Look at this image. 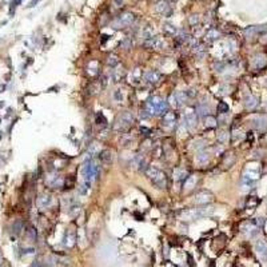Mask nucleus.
<instances>
[{"label": "nucleus", "instance_id": "35", "mask_svg": "<svg viewBox=\"0 0 267 267\" xmlns=\"http://www.w3.org/2000/svg\"><path fill=\"white\" fill-rule=\"evenodd\" d=\"M169 104L172 106V107H175V108L180 107V106H179V102H178L176 92H175V93H171V95H170V98H169Z\"/></svg>", "mask_w": 267, "mask_h": 267}, {"label": "nucleus", "instance_id": "24", "mask_svg": "<svg viewBox=\"0 0 267 267\" xmlns=\"http://www.w3.org/2000/svg\"><path fill=\"white\" fill-rule=\"evenodd\" d=\"M51 202H52V198L49 195H42V196H39V199H38V204L40 207H43V209H46V207L51 206Z\"/></svg>", "mask_w": 267, "mask_h": 267}, {"label": "nucleus", "instance_id": "20", "mask_svg": "<svg viewBox=\"0 0 267 267\" xmlns=\"http://www.w3.org/2000/svg\"><path fill=\"white\" fill-rule=\"evenodd\" d=\"M48 184L53 187V189H59V187L63 186V178L60 175H53L51 176V179L48 180Z\"/></svg>", "mask_w": 267, "mask_h": 267}, {"label": "nucleus", "instance_id": "11", "mask_svg": "<svg viewBox=\"0 0 267 267\" xmlns=\"http://www.w3.org/2000/svg\"><path fill=\"white\" fill-rule=\"evenodd\" d=\"M198 218H200L199 214H198V209H187L184 211H182V219L186 222L195 220Z\"/></svg>", "mask_w": 267, "mask_h": 267}, {"label": "nucleus", "instance_id": "42", "mask_svg": "<svg viewBox=\"0 0 267 267\" xmlns=\"http://www.w3.org/2000/svg\"><path fill=\"white\" fill-rule=\"evenodd\" d=\"M216 139H218L220 143H226V142H227V132L220 131L218 135H216Z\"/></svg>", "mask_w": 267, "mask_h": 267}, {"label": "nucleus", "instance_id": "22", "mask_svg": "<svg viewBox=\"0 0 267 267\" xmlns=\"http://www.w3.org/2000/svg\"><path fill=\"white\" fill-rule=\"evenodd\" d=\"M196 176L195 175H190V176H187V179L184 180V190L186 191H190V190H192L195 187V184H196Z\"/></svg>", "mask_w": 267, "mask_h": 267}, {"label": "nucleus", "instance_id": "26", "mask_svg": "<svg viewBox=\"0 0 267 267\" xmlns=\"http://www.w3.org/2000/svg\"><path fill=\"white\" fill-rule=\"evenodd\" d=\"M195 111L202 116H207L210 112V108H209V106H206V103H199V104L196 106Z\"/></svg>", "mask_w": 267, "mask_h": 267}, {"label": "nucleus", "instance_id": "16", "mask_svg": "<svg viewBox=\"0 0 267 267\" xmlns=\"http://www.w3.org/2000/svg\"><path fill=\"white\" fill-rule=\"evenodd\" d=\"M219 38H220V32H219L216 28H211V29H209V31L206 32V35H204L206 42H209V43L218 40Z\"/></svg>", "mask_w": 267, "mask_h": 267}, {"label": "nucleus", "instance_id": "38", "mask_svg": "<svg viewBox=\"0 0 267 267\" xmlns=\"http://www.w3.org/2000/svg\"><path fill=\"white\" fill-rule=\"evenodd\" d=\"M23 229V223L20 220H18V222H15L13 226H12V231L15 232V234H20V231Z\"/></svg>", "mask_w": 267, "mask_h": 267}, {"label": "nucleus", "instance_id": "46", "mask_svg": "<svg viewBox=\"0 0 267 267\" xmlns=\"http://www.w3.org/2000/svg\"><path fill=\"white\" fill-rule=\"evenodd\" d=\"M28 235H29V238H31L32 240H36V238H38V234H36L35 229H29L28 230Z\"/></svg>", "mask_w": 267, "mask_h": 267}, {"label": "nucleus", "instance_id": "10", "mask_svg": "<svg viewBox=\"0 0 267 267\" xmlns=\"http://www.w3.org/2000/svg\"><path fill=\"white\" fill-rule=\"evenodd\" d=\"M255 251L258 253L259 258L263 260V262H267V243L264 240H258L255 243Z\"/></svg>", "mask_w": 267, "mask_h": 267}, {"label": "nucleus", "instance_id": "8", "mask_svg": "<svg viewBox=\"0 0 267 267\" xmlns=\"http://www.w3.org/2000/svg\"><path fill=\"white\" fill-rule=\"evenodd\" d=\"M144 46L148 47V48L160 49V48H163L166 46V43L160 36H152L150 39H147V40H144Z\"/></svg>", "mask_w": 267, "mask_h": 267}, {"label": "nucleus", "instance_id": "31", "mask_svg": "<svg viewBox=\"0 0 267 267\" xmlns=\"http://www.w3.org/2000/svg\"><path fill=\"white\" fill-rule=\"evenodd\" d=\"M234 160H235L234 154L229 152V154H226L224 159H223V166H224V167H231L232 164H234Z\"/></svg>", "mask_w": 267, "mask_h": 267}, {"label": "nucleus", "instance_id": "12", "mask_svg": "<svg viewBox=\"0 0 267 267\" xmlns=\"http://www.w3.org/2000/svg\"><path fill=\"white\" fill-rule=\"evenodd\" d=\"M156 11L162 13V15H167V16H170L171 15V6H170V3L167 2V0H160L159 3L156 4Z\"/></svg>", "mask_w": 267, "mask_h": 267}, {"label": "nucleus", "instance_id": "32", "mask_svg": "<svg viewBox=\"0 0 267 267\" xmlns=\"http://www.w3.org/2000/svg\"><path fill=\"white\" fill-rule=\"evenodd\" d=\"M123 76H124V70H123V68H116V70H113V72H112L113 82H119Z\"/></svg>", "mask_w": 267, "mask_h": 267}, {"label": "nucleus", "instance_id": "50", "mask_svg": "<svg viewBox=\"0 0 267 267\" xmlns=\"http://www.w3.org/2000/svg\"><path fill=\"white\" fill-rule=\"evenodd\" d=\"M113 4H115L116 7H122L123 6V0H113Z\"/></svg>", "mask_w": 267, "mask_h": 267}, {"label": "nucleus", "instance_id": "28", "mask_svg": "<svg viewBox=\"0 0 267 267\" xmlns=\"http://www.w3.org/2000/svg\"><path fill=\"white\" fill-rule=\"evenodd\" d=\"M172 175H174L175 180H183V179H187V176H189V174L184 170H174Z\"/></svg>", "mask_w": 267, "mask_h": 267}, {"label": "nucleus", "instance_id": "14", "mask_svg": "<svg viewBox=\"0 0 267 267\" xmlns=\"http://www.w3.org/2000/svg\"><path fill=\"white\" fill-rule=\"evenodd\" d=\"M253 126L259 131L267 130V118L266 116H256L253 119Z\"/></svg>", "mask_w": 267, "mask_h": 267}, {"label": "nucleus", "instance_id": "36", "mask_svg": "<svg viewBox=\"0 0 267 267\" xmlns=\"http://www.w3.org/2000/svg\"><path fill=\"white\" fill-rule=\"evenodd\" d=\"M152 33H154V28L152 27H146L144 29H143V32H142V35H143V38H144V40H147V39H150V38H152Z\"/></svg>", "mask_w": 267, "mask_h": 267}, {"label": "nucleus", "instance_id": "23", "mask_svg": "<svg viewBox=\"0 0 267 267\" xmlns=\"http://www.w3.org/2000/svg\"><path fill=\"white\" fill-rule=\"evenodd\" d=\"M256 104H258V99H256L255 96H253V95H249L244 99V106H246V108H249V110L255 108Z\"/></svg>", "mask_w": 267, "mask_h": 267}, {"label": "nucleus", "instance_id": "17", "mask_svg": "<svg viewBox=\"0 0 267 267\" xmlns=\"http://www.w3.org/2000/svg\"><path fill=\"white\" fill-rule=\"evenodd\" d=\"M266 29H267V27H264V26H253V27H249V28L244 29V35L247 38H251V36H254L255 33L266 31Z\"/></svg>", "mask_w": 267, "mask_h": 267}, {"label": "nucleus", "instance_id": "53", "mask_svg": "<svg viewBox=\"0 0 267 267\" xmlns=\"http://www.w3.org/2000/svg\"><path fill=\"white\" fill-rule=\"evenodd\" d=\"M0 263H2V255H0Z\"/></svg>", "mask_w": 267, "mask_h": 267}, {"label": "nucleus", "instance_id": "43", "mask_svg": "<svg viewBox=\"0 0 267 267\" xmlns=\"http://www.w3.org/2000/svg\"><path fill=\"white\" fill-rule=\"evenodd\" d=\"M120 46L124 48V49H130L131 47H132V43H131V40L130 39H124L122 43H120Z\"/></svg>", "mask_w": 267, "mask_h": 267}, {"label": "nucleus", "instance_id": "18", "mask_svg": "<svg viewBox=\"0 0 267 267\" xmlns=\"http://www.w3.org/2000/svg\"><path fill=\"white\" fill-rule=\"evenodd\" d=\"M214 206H209V204H203V207H200V209H198V214L202 218V216H211L214 214Z\"/></svg>", "mask_w": 267, "mask_h": 267}, {"label": "nucleus", "instance_id": "49", "mask_svg": "<svg viewBox=\"0 0 267 267\" xmlns=\"http://www.w3.org/2000/svg\"><path fill=\"white\" fill-rule=\"evenodd\" d=\"M140 132H143V135H150L151 130H148V128H146V127H140Z\"/></svg>", "mask_w": 267, "mask_h": 267}, {"label": "nucleus", "instance_id": "48", "mask_svg": "<svg viewBox=\"0 0 267 267\" xmlns=\"http://www.w3.org/2000/svg\"><path fill=\"white\" fill-rule=\"evenodd\" d=\"M253 199H251L250 202H247V206H256V203H258V199H256L255 196H251Z\"/></svg>", "mask_w": 267, "mask_h": 267}, {"label": "nucleus", "instance_id": "33", "mask_svg": "<svg viewBox=\"0 0 267 267\" xmlns=\"http://www.w3.org/2000/svg\"><path fill=\"white\" fill-rule=\"evenodd\" d=\"M79 212H80V204H78V203H73L70 209H68V214L71 216H76Z\"/></svg>", "mask_w": 267, "mask_h": 267}, {"label": "nucleus", "instance_id": "45", "mask_svg": "<svg viewBox=\"0 0 267 267\" xmlns=\"http://www.w3.org/2000/svg\"><path fill=\"white\" fill-rule=\"evenodd\" d=\"M199 23V16H196V15H192V16L190 18V24L192 27L194 26H196V24Z\"/></svg>", "mask_w": 267, "mask_h": 267}, {"label": "nucleus", "instance_id": "34", "mask_svg": "<svg viewBox=\"0 0 267 267\" xmlns=\"http://www.w3.org/2000/svg\"><path fill=\"white\" fill-rule=\"evenodd\" d=\"M163 28H164V31H166L167 33H170V35H172V36H174V35H178V32H179V31L176 29V27L172 26V24H166V26L163 27Z\"/></svg>", "mask_w": 267, "mask_h": 267}, {"label": "nucleus", "instance_id": "4", "mask_svg": "<svg viewBox=\"0 0 267 267\" xmlns=\"http://www.w3.org/2000/svg\"><path fill=\"white\" fill-rule=\"evenodd\" d=\"M134 22H135V15L132 12H126V13L120 15V16L112 23V27L113 28H127V27H130Z\"/></svg>", "mask_w": 267, "mask_h": 267}, {"label": "nucleus", "instance_id": "47", "mask_svg": "<svg viewBox=\"0 0 267 267\" xmlns=\"http://www.w3.org/2000/svg\"><path fill=\"white\" fill-rule=\"evenodd\" d=\"M113 96H115V99L118 102H120L122 99H123V93H122V91L120 90H116L115 91V93H113Z\"/></svg>", "mask_w": 267, "mask_h": 267}, {"label": "nucleus", "instance_id": "6", "mask_svg": "<svg viewBox=\"0 0 267 267\" xmlns=\"http://www.w3.org/2000/svg\"><path fill=\"white\" fill-rule=\"evenodd\" d=\"M184 126L189 130H194L196 127V115L192 108H187L184 112Z\"/></svg>", "mask_w": 267, "mask_h": 267}, {"label": "nucleus", "instance_id": "2", "mask_svg": "<svg viewBox=\"0 0 267 267\" xmlns=\"http://www.w3.org/2000/svg\"><path fill=\"white\" fill-rule=\"evenodd\" d=\"M132 123H134L132 113L130 111H126V112H123L122 115L118 116V119L115 120V124H113V131L120 132V134L127 132L131 128Z\"/></svg>", "mask_w": 267, "mask_h": 267}, {"label": "nucleus", "instance_id": "30", "mask_svg": "<svg viewBox=\"0 0 267 267\" xmlns=\"http://www.w3.org/2000/svg\"><path fill=\"white\" fill-rule=\"evenodd\" d=\"M167 110H169V103L166 100H162L159 107H158V110H156V115H164L167 112Z\"/></svg>", "mask_w": 267, "mask_h": 267}, {"label": "nucleus", "instance_id": "25", "mask_svg": "<svg viewBox=\"0 0 267 267\" xmlns=\"http://www.w3.org/2000/svg\"><path fill=\"white\" fill-rule=\"evenodd\" d=\"M99 158H100V160L103 163H106V164H110L111 160H112V152L110 150H103L100 152V155H99Z\"/></svg>", "mask_w": 267, "mask_h": 267}, {"label": "nucleus", "instance_id": "41", "mask_svg": "<svg viewBox=\"0 0 267 267\" xmlns=\"http://www.w3.org/2000/svg\"><path fill=\"white\" fill-rule=\"evenodd\" d=\"M96 123H98V124H100V126H106L107 120H106V118L103 116L102 112H99L98 115H96Z\"/></svg>", "mask_w": 267, "mask_h": 267}, {"label": "nucleus", "instance_id": "27", "mask_svg": "<svg viewBox=\"0 0 267 267\" xmlns=\"http://www.w3.org/2000/svg\"><path fill=\"white\" fill-rule=\"evenodd\" d=\"M192 49H194V53L196 56H199V58H202L204 55V52H206V48H204V46L203 44H200V43H196V44H194L192 46Z\"/></svg>", "mask_w": 267, "mask_h": 267}, {"label": "nucleus", "instance_id": "5", "mask_svg": "<svg viewBox=\"0 0 267 267\" xmlns=\"http://www.w3.org/2000/svg\"><path fill=\"white\" fill-rule=\"evenodd\" d=\"M214 200V194L209 190H203V191H199L194 198V202L195 204H209Z\"/></svg>", "mask_w": 267, "mask_h": 267}, {"label": "nucleus", "instance_id": "15", "mask_svg": "<svg viewBox=\"0 0 267 267\" xmlns=\"http://www.w3.org/2000/svg\"><path fill=\"white\" fill-rule=\"evenodd\" d=\"M196 163L200 166H206L210 163V154L207 151H199L196 155Z\"/></svg>", "mask_w": 267, "mask_h": 267}, {"label": "nucleus", "instance_id": "29", "mask_svg": "<svg viewBox=\"0 0 267 267\" xmlns=\"http://www.w3.org/2000/svg\"><path fill=\"white\" fill-rule=\"evenodd\" d=\"M107 64L110 67H116L118 64H119V58H118V55H115V53H110L107 58Z\"/></svg>", "mask_w": 267, "mask_h": 267}, {"label": "nucleus", "instance_id": "44", "mask_svg": "<svg viewBox=\"0 0 267 267\" xmlns=\"http://www.w3.org/2000/svg\"><path fill=\"white\" fill-rule=\"evenodd\" d=\"M88 152H90V154H92V155H95L96 152H99L96 143H91V146L88 147Z\"/></svg>", "mask_w": 267, "mask_h": 267}, {"label": "nucleus", "instance_id": "52", "mask_svg": "<svg viewBox=\"0 0 267 267\" xmlns=\"http://www.w3.org/2000/svg\"><path fill=\"white\" fill-rule=\"evenodd\" d=\"M38 2H39V0H32V2L29 3V6H28V7H35L36 4H38Z\"/></svg>", "mask_w": 267, "mask_h": 267}, {"label": "nucleus", "instance_id": "9", "mask_svg": "<svg viewBox=\"0 0 267 267\" xmlns=\"http://www.w3.org/2000/svg\"><path fill=\"white\" fill-rule=\"evenodd\" d=\"M160 79H162V75L155 70H150L144 73V80H146V83H148V84H152V86L158 84V83L160 82Z\"/></svg>", "mask_w": 267, "mask_h": 267}, {"label": "nucleus", "instance_id": "40", "mask_svg": "<svg viewBox=\"0 0 267 267\" xmlns=\"http://www.w3.org/2000/svg\"><path fill=\"white\" fill-rule=\"evenodd\" d=\"M214 68H215V71L216 72H223L224 71V68H226V64L223 63V62H216L215 64H214Z\"/></svg>", "mask_w": 267, "mask_h": 267}, {"label": "nucleus", "instance_id": "3", "mask_svg": "<svg viewBox=\"0 0 267 267\" xmlns=\"http://www.w3.org/2000/svg\"><path fill=\"white\" fill-rule=\"evenodd\" d=\"M82 175L84 178V180L92 182L98 175V163L95 160L84 162V164L82 167Z\"/></svg>", "mask_w": 267, "mask_h": 267}, {"label": "nucleus", "instance_id": "51", "mask_svg": "<svg viewBox=\"0 0 267 267\" xmlns=\"http://www.w3.org/2000/svg\"><path fill=\"white\" fill-rule=\"evenodd\" d=\"M31 267H42V264H40V262H39V260H35Z\"/></svg>", "mask_w": 267, "mask_h": 267}, {"label": "nucleus", "instance_id": "13", "mask_svg": "<svg viewBox=\"0 0 267 267\" xmlns=\"http://www.w3.org/2000/svg\"><path fill=\"white\" fill-rule=\"evenodd\" d=\"M175 120H176L175 112H166L164 115H163V126L167 127V128H172V127H174Z\"/></svg>", "mask_w": 267, "mask_h": 267}, {"label": "nucleus", "instance_id": "37", "mask_svg": "<svg viewBox=\"0 0 267 267\" xmlns=\"http://www.w3.org/2000/svg\"><path fill=\"white\" fill-rule=\"evenodd\" d=\"M131 79H132V83H139V80L142 79V75H140V68H136L135 71L131 73Z\"/></svg>", "mask_w": 267, "mask_h": 267}, {"label": "nucleus", "instance_id": "39", "mask_svg": "<svg viewBox=\"0 0 267 267\" xmlns=\"http://www.w3.org/2000/svg\"><path fill=\"white\" fill-rule=\"evenodd\" d=\"M218 112L219 113H227V112H229V106H227V103H224V102H220L219 103Z\"/></svg>", "mask_w": 267, "mask_h": 267}, {"label": "nucleus", "instance_id": "19", "mask_svg": "<svg viewBox=\"0 0 267 267\" xmlns=\"http://www.w3.org/2000/svg\"><path fill=\"white\" fill-rule=\"evenodd\" d=\"M203 124L206 128H215L218 126V119L212 115H207L203 118Z\"/></svg>", "mask_w": 267, "mask_h": 267}, {"label": "nucleus", "instance_id": "1", "mask_svg": "<svg viewBox=\"0 0 267 267\" xmlns=\"http://www.w3.org/2000/svg\"><path fill=\"white\" fill-rule=\"evenodd\" d=\"M146 174H147L148 178H150V180L158 187V189H166L167 178H166V174L163 171H160L159 169H156V167H154V166H150L146 170Z\"/></svg>", "mask_w": 267, "mask_h": 267}, {"label": "nucleus", "instance_id": "7", "mask_svg": "<svg viewBox=\"0 0 267 267\" xmlns=\"http://www.w3.org/2000/svg\"><path fill=\"white\" fill-rule=\"evenodd\" d=\"M160 102H162V99L159 96H151L146 103V111L150 115H156V110L159 107Z\"/></svg>", "mask_w": 267, "mask_h": 267}, {"label": "nucleus", "instance_id": "21", "mask_svg": "<svg viewBox=\"0 0 267 267\" xmlns=\"http://www.w3.org/2000/svg\"><path fill=\"white\" fill-rule=\"evenodd\" d=\"M266 63H267V59L264 55H256L253 59V66L255 68H262L263 66H266Z\"/></svg>", "mask_w": 267, "mask_h": 267}]
</instances>
